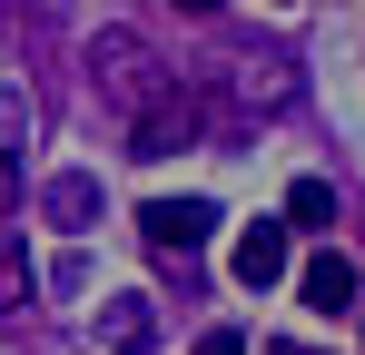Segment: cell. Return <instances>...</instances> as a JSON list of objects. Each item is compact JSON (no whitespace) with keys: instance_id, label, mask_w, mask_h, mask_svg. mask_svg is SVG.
Segmentation results:
<instances>
[{"instance_id":"cell-1","label":"cell","mask_w":365,"mask_h":355,"mask_svg":"<svg viewBox=\"0 0 365 355\" xmlns=\"http://www.w3.org/2000/svg\"><path fill=\"white\" fill-rule=\"evenodd\" d=\"M89 69H99V89H109L128 118L148 109V99H168V89H178V79L148 59V40H138V30H99V40H89Z\"/></svg>"},{"instance_id":"cell-2","label":"cell","mask_w":365,"mask_h":355,"mask_svg":"<svg viewBox=\"0 0 365 355\" xmlns=\"http://www.w3.org/2000/svg\"><path fill=\"white\" fill-rule=\"evenodd\" d=\"M138 227H148L158 257H197L207 227H217V207H207V197H148V207H138Z\"/></svg>"},{"instance_id":"cell-3","label":"cell","mask_w":365,"mask_h":355,"mask_svg":"<svg viewBox=\"0 0 365 355\" xmlns=\"http://www.w3.org/2000/svg\"><path fill=\"white\" fill-rule=\"evenodd\" d=\"M187 138H197V99L187 89H168V99H148V109L128 118V158H168Z\"/></svg>"},{"instance_id":"cell-4","label":"cell","mask_w":365,"mask_h":355,"mask_svg":"<svg viewBox=\"0 0 365 355\" xmlns=\"http://www.w3.org/2000/svg\"><path fill=\"white\" fill-rule=\"evenodd\" d=\"M227 267H237V287H247V296H267L287 267H297V247H287V227H277V217H257V227L227 247Z\"/></svg>"},{"instance_id":"cell-5","label":"cell","mask_w":365,"mask_h":355,"mask_svg":"<svg viewBox=\"0 0 365 355\" xmlns=\"http://www.w3.org/2000/svg\"><path fill=\"white\" fill-rule=\"evenodd\" d=\"M297 296L316 306V316H346V306H356V257H346V247L306 257V267H297Z\"/></svg>"},{"instance_id":"cell-6","label":"cell","mask_w":365,"mask_h":355,"mask_svg":"<svg viewBox=\"0 0 365 355\" xmlns=\"http://www.w3.org/2000/svg\"><path fill=\"white\" fill-rule=\"evenodd\" d=\"M99 346L109 355H148L158 346V306H148V296H109V306H99Z\"/></svg>"},{"instance_id":"cell-7","label":"cell","mask_w":365,"mask_h":355,"mask_svg":"<svg viewBox=\"0 0 365 355\" xmlns=\"http://www.w3.org/2000/svg\"><path fill=\"white\" fill-rule=\"evenodd\" d=\"M287 227H336V187L326 178H297L287 187Z\"/></svg>"},{"instance_id":"cell-8","label":"cell","mask_w":365,"mask_h":355,"mask_svg":"<svg viewBox=\"0 0 365 355\" xmlns=\"http://www.w3.org/2000/svg\"><path fill=\"white\" fill-rule=\"evenodd\" d=\"M89 207H99V178H50V217L60 227H79Z\"/></svg>"},{"instance_id":"cell-9","label":"cell","mask_w":365,"mask_h":355,"mask_svg":"<svg viewBox=\"0 0 365 355\" xmlns=\"http://www.w3.org/2000/svg\"><path fill=\"white\" fill-rule=\"evenodd\" d=\"M197 355H247V336H237V326H207V336H197Z\"/></svg>"},{"instance_id":"cell-10","label":"cell","mask_w":365,"mask_h":355,"mask_svg":"<svg viewBox=\"0 0 365 355\" xmlns=\"http://www.w3.org/2000/svg\"><path fill=\"white\" fill-rule=\"evenodd\" d=\"M178 10H187V20H207V10H217V0H178Z\"/></svg>"}]
</instances>
